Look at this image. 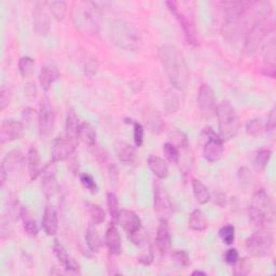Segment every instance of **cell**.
I'll list each match as a JSON object with an SVG mask.
<instances>
[{
	"label": "cell",
	"instance_id": "6da1fadb",
	"mask_svg": "<svg viewBox=\"0 0 276 276\" xmlns=\"http://www.w3.org/2000/svg\"><path fill=\"white\" fill-rule=\"evenodd\" d=\"M159 58L171 85L177 90H185L189 82V69L185 57L172 45H164L159 50Z\"/></svg>",
	"mask_w": 276,
	"mask_h": 276
},
{
	"label": "cell",
	"instance_id": "7a4b0ae2",
	"mask_svg": "<svg viewBox=\"0 0 276 276\" xmlns=\"http://www.w3.org/2000/svg\"><path fill=\"white\" fill-rule=\"evenodd\" d=\"M254 6L249 2H225L222 23V36L229 43H235L245 30L247 13Z\"/></svg>",
	"mask_w": 276,
	"mask_h": 276
},
{
	"label": "cell",
	"instance_id": "3957f363",
	"mask_svg": "<svg viewBox=\"0 0 276 276\" xmlns=\"http://www.w3.org/2000/svg\"><path fill=\"white\" fill-rule=\"evenodd\" d=\"M71 15L74 27L79 31L92 36L97 35L102 19V12L97 4L89 0L73 3Z\"/></svg>",
	"mask_w": 276,
	"mask_h": 276
},
{
	"label": "cell",
	"instance_id": "277c9868",
	"mask_svg": "<svg viewBox=\"0 0 276 276\" xmlns=\"http://www.w3.org/2000/svg\"><path fill=\"white\" fill-rule=\"evenodd\" d=\"M110 37L116 47L127 51H139L143 47L141 32L135 25L127 21H113L110 27Z\"/></svg>",
	"mask_w": 276,
	"mask_h": 276
},
{
	"label": "cell",
	"instance_id": "5b68a950",
	"mask_svg": "<svg viewBox=\"0 0 276 276\" xmlns=\"http://www.w3.org/2000/svg\"><path fill=\"white\" fill-rule=\"evenodd\" d=\"M216 114L219 123L220 138L230 140L235 137L240 130V119L234 107L228 102H222L217 107Z\"/></svg>",
	"mask_w": 276,
	"mask_h": 276
},
{
	"label": "cell",
	"instance_id": "8992f818",
	"mask_svg": "<svg viewBox=\"0 0 276 276\" xmlns=\"http://www.w3.org/2000/svg\"><path fill=\"white\" fill-rule=\"evenodd\" d=\"M274 240L272 234L265 229L257 230L252 236H249L245 242V247L249 254L255 257H267L271 255L273 249Z\"/></svg>",
	"mask_w": 276,
	"mask_h": 276
},
{
	"label": "cell",
	"instance_id": "52a82bcc",
	"mask_svg": "<svg viewBox=\"0 0 276 276\" xmlns=\"http://www.w3.org/2000/svg\"><path fill=\"white\" fill-rule=\"evenodd\" d=\"M167 8L171 11V13L176 18V20L179 22L180 26L185 33V37L189 45L192 46H198L199 40H198V32L195 29V26L192 20L189 18V15L186 14L181 10L179 3L176 2H167L166 3Z\"/></svg>",
	"mask_w": 276,
	"mask_h": 276
},
{
	"label": "cell",
	"instance_id": "ba28073f",
	"mask_svg": "<svg viewBox=\"0 0 276 276\" xmlns=\"http://www.w3.org/2000/svg\"><path fill=\"white\" fill-rule=\"evenodd\" d=\"M55 113L51 100L48 97L43 98L40 103L38 113V129L39 134L43 138H47L51 135L54 130Z\"/></svg>",
	"mask_w": 276,
	"mask_h": 276
},
{
	"label": "cell",
	"instance_id": "9c48e42d",
	"mask_svg": "<svg viewBox=\"0 0 276 276\" xmlns=\"http://www.w3.org/2000/svg\"><path fill=\"white\" fill-rule=\"evenodd\" d=\"M204 133L207 137L203 148L204 157L212 163L219 161L223 155V140L211 128H206Z\"/></svg>",
	"mask_w": 276,
	"mask_h": 276
},
{
	"label": "cell",
	"instance_id": "30bf717a",
	"mask_svg": "<svg viewBox=\"0 0 276 276\" xmlns=\"http://www.w3.org/2000/svg\"><path fill=\"white\" fill-rule=\"evenodd\" d=\"M198 106L205 118H212L216 114L218 105L216 102L214 91L210 86H201L198 93Z\"/></svg>",
	"mask_w": 276,
	"mask_h": 276
},
{
	"label": "cell",
	"instance_id": "8fae6325",
	"mask_svg": "<svg viewBox=\"0 0 276 276\" xmlns=\"http://www.w3.org/2000/svg\"><path fill=\"white\" fill-rule=\"evenodd\" d=\"M154 211L161 217V219L167 220L173 213V204L166 189L160 181L154 182Z\"/></svg>",
	"mask_w": 276,
	"mask_h": 276
},
{
	"label": "cell",
	"instance_id": "7c38bea8",
	"mask_svg": "<svg viewBox=\"0 0 276 276\" xmlns=\"http://www.w3.org/2000/svg\"><path fill=\"white\" fill-rule=\"evenodd\" d=\"M80 128L81 123L77 113L73 109H69L67 112L65 123V138L68 141L71 148L76 151L80 139Z\"/></svg>",
	"mask_w": 276,
	"mask_h": 276
},
{
	"label": "cell",
	"instance_id": "4fadbf2b",
	"mask_svg": "<svg viewBox=\"0 0 276 276\" xmlns=\"http://www.w3.org/2000/svg\"><path fill=\"white\" fill-rule=\"evenodd\" d=\"M24 124L18 120H5L0 127V141L2 144L19 140L24 137Z\"/></svg>",
	"mask_w": 276,
	"mask_h": 276
},
{
	"label": "cell",
	"instance_id": "5bb4252c",
	"mask_svg": "<svg viewBox=\"0 0 276 276\" xmlns=\"http://www.w3.org/2000/svg\"><path fill=\"white\" fill-rule=\"evenodd\" d=\"M44 6L45 4L37 3L32 10L33 31L39 37H46L50 31V18Z\"/></svg>",
	"mask_w": 276,
	"mask_h": 276
},
{
	"label": "cell",
	"instance_id": "9a60e30c",
	"mask_svg": "<svg viewBox=\"0 0 276 276\" xmlns=\"http://www.w3.org/2000/svg\"><path fill=\"white\" fill-rule=\"evenodd\" d=\"M116 224L121 225L122 229L129 234V236L143 228L141 227V220L137 214L129 210L120 211Z\"/></svg>",
	"mask_w": 276,
	"mask_h": 276
},
{
	"label": "cell",
	"instance_id": "2e32d148",
	"mask_svg": "<svg viewBox=\"0 0 276 276\" xmlns=\"http://www.w3.org/2000/svg\"><path fill=\"white\" fill-rule=\"evenodd\" d=\"M53 249H54V254L56 258L58 259V261H60V263L64 266V269L66 270L67 273L80 274V267L78 262L68 255V253L66 252V249L57 240L54 241Z\"/></svg>",
	"mask_w": 276,
	"mask_h": 276
},
{
	"label": "cell",
	"instance_id": "e0dca14e",
	"mask_svg": "<svg viewBox=\"0 0 276 276\" xmlns=\"http://www.w3.org/2000/svg\"><path fill=\"white\" fill-rule=\"evenodd\" d=\"M74 153V150L71 148L68 141L66 140L65 136L58 135L54 141L52 147V153H51V162L57 163L60 161L66 160L67 157H69Z\"/></svg>",
	"mask_w": 276,
	"mask_h": 276
},
{
	"label": "cell",
	"instance_id": "ac0fdd59",
	"mask_svg": "<svg viewBox=\"0 0 276 276\" xmlns=\"http://www.w3.org/2000/svg\"><path fill=\"white\" fill-rule=\"evenodd\" d=\"M105 244L111 255L119 256L122 253V240L120 233L116 229V224L112 222L106 231Z\"/></svg>",
	"mask_w": 276,
	"mask_h": 276
},
{
	"label": "cell",
	"instance_id": "d6986e66",
	"mask_svg": "<svg viewBox=\"0 0 276 276\" xmlns=\"http://www.w3.org/2000/svg\"><path fill=\"white\" fill-rule=\"evenodd\" d=\"M43 191L47 198L52 196L56 190V169L55 163H49L43 172Z\"/></svg>",
	"mask_w": 276,
	"mask_h": 276
},
{
	"label": "cell",
	"instance_id": "ffe728a7",
	"mask_svg": "<svg viewBox=\"0 0 276 276\" xmlns=\"http://www.w3.org/2000/svg\"><path fill=\"white\" fill-rule=\"evenodd\" d=\"M156 247L162 254H166L171 249L172 238L167 220L161 219L156 230Z\"/></svg>",
	"mask_w": 276,
	"mask_h": 276
},
{
	"label": "cell",
	"instance_id": "44dd1931",
	"mask_svg": "<svg viewBox=\"0 0 276 276\" xmlns=\"http://www.w3.org/2000/svg\"><path fill=\"white\" fill-rule=\"evenodd\" d=\"M43 229L48 235H54L58 229L57 213L52 205H47L43 217Z\"/></svg>",
	"mask_w": 276,
	"mask_h": 276
},
{
	"label": "cell",
	"instance_id": "7402d4cb",
	"mask_svg": "<svg viewBox=\"0 0 276 276\" xmlns=\"http://www.w3.org/2000/svg\"><path fill=\"white\" fill-rule=\"evenodd\" d=\"M252 206L256 207L259 211L265 213L266 215H269L271 217L273 216V207H272L271 199L264 189H259L255 192L253 195Z\"/></svg>",
	"mask_w": 276,
	"mask_h": 276
},
{
	"label": "cell",
	"instance_id": "603a6c76",
	"mask_svg": "<svg viewBox=\"0 0 276 276\" xmlns=\"http://www.w3.org/2000/svg\"><path fill=\"white\" fill-rule=\"evenodd\" d=\"M23 162H24L23 153L20 151V150L15 149L6 155V157L4 159V161L2 163V167L6 171V173L9 175L16 171H19Z\"/></svg>",
	"mask_w": 276,
	"mask_h": 276
},
{
	"label": "cell",
	"instance_id": "cb8c5ba5",
	"mask_svg": "<svg viewBox=\"0 0 276 276\" xmlns=\"http://www.w3.org/2000/svg\"><path fill=\"white\" fill-rule=\"evenodd\" d=\"M27 166H28L29 177L31 180L37 179L39 175L43 173L41 172V157L36 146H31L28 150Z\"/></svg>",
	"mask_w": 276,
	"mask_h": 276
},
{
	"label": "cell",
	"instance_id": "d4e9b609",
	"mask_svg": "<svg viewBox=\"0 0 276 276\" xmlns=\"http://www.w3.org/2000/svg\"><path fill=\"white\" fill-rule=\"evenodd\" d=\"M148 166L159 179H165L169 176V166L160 156L150 155L148 157Z\"/></svg>",
	"mask_w": 276,
	"mask_h": 276
},
{
	"label": "cell",
	"instance_id": "484cf974",
	"mask_svg": "<svg viewBox=\"0 0 276 276\" xmlns=\"http://www.w3.org/2000/svg\"><path fill=\"white\" fill-rule=\"evenodd\" d=\"M248 216H249L250 223H252L257 230L265 229L266 225L269 224L271 222V220H272L271 216L266 215L265 213L257 210V208L254 207V206L249 207Z\"/></svg>",
	"mask_w": 276,
	"mask_h": 276
},
{
	"label": "cell",
	"instance_id": "4316f807",
	"mask_svg": "<svg viewBox=\"0 0 276 276\" xmlns=\"http://www.w3.org/2000/svg\"><path fill=\"white\" fill-rule=\"evenodd\" d=\"M58 76H60V74H58V71L55 67L51 65L44 66L43 68H41V71L39 74V82L43 90L48 91L50 87L53 85L54 81L58 78Z\"/></svg>",
	"mask_w": 276,
	"mask_h": 276
},
{
	"label": "cell",
	"instance_id": "83f0119b",
	"mask_svg": "<svg viewBox=\"0 0 276 276\" xmlns=\"http://www.w3.org/2000/svg\"><path fill=\"white\" fill-rule=\"evenodd\" d=\"M86 242L91 252L93 253H98L102 247V239L93 223H91L86 231Z\"/></svg>",
	"mask_w": 276,
	"mask_h": 276
},
{
	"label": "cell",
	"instance_id": "f1b7e54d",
	"mask_svg": "<svg viewBox=\"0 0 276 276\" xmlns=\"http://www.w3.org/2000/svg\"><path fill=\"white\" fill-rule=\"evenodd\" d=\"M189 228L193 231L202 232L207 229V220L201 210H194L189 216Z\"/></svg>",
	"mask_w": 276,
	"mask_h": 276
},
{
	"label": "cell",
	"instance_id": "f546056e",
	"mask_svg": "<svg viewBox=\"0 0 276 276\" xmlns=\"http://www.w3.org/2000/svg\"><path fill=\"white\" fill-rule=\"evenodd\" d=\"M116 155L123 163H132L135 159V149L128 143H119L116 145Z\"/></svg>",
	"mask_w": 276,
	"mask_h": 276
},
{
	"label": "cell",
	"instance_id": "4dcf8cb0",
	"mask_svg": "<svg viewBox=\"0 0 276 276\" xmlns=\"http://www.w3.org/2000/svg\"><path fill=\"white\" fill-rule=\"evenodd\" d=\"M192 189H193V194L195 200L200 204H206L211 200L210 191L202 181L198 179H193L192 181Z\"/></svg>",
	"mask_w": 276,
	"mask_h": 276
},
{
	"label": "cell",
	"instance_id": "1f68e13d",
	"mask_svg": "<svg viewBox=\"0 0 276 276\" xmlns=\"http://www.w3.org/2000/svg\"><path fill=\"white\" fill-rule=\"evenodd\" d=\"M86 210L93 224H100L105 221L106 213L99 205L88 202L86 203Z\"/></svg>",
	"mask_w": 276,
	"mask_h": 276
},
{
	"label": "cell",
	"instance_id": "d6a6232c",
	"mask_svg": "<svg viewBox=\"0 0 276 276\" xmlns=\"http://www.w3.org/2000/svg\"><path fill=\"white\" fill-rule=\"evenodd\" d=\"M21 216L23 218V225H24V230L26 232L29 236H37V234L39 232L38 224L36 220L32 218L29 212L26 210V208H22V213Z\"/></svg>",
	"mask_w": 276,
	"mask_h": 276
},
{
	"label": "cell",
	"instance_id": "836d02e7",
	"mask_svg": "<svg viewBox=\"0 0 276 276\" xmlns=\"http://www.w3.org/2000/svg\"><path fill=\"white\" fill-rule=\"evenodd\" d=\"M80 139H82L83 143L87 144L89 147H92L96 144V132L89 122L81 123Z\"/></svg>",
	"mask_w": 276,
	"mask_h": 276
},
{
	"label": "cell",
	"instance_id": "e575fe53",
	"mask_svg": "<svg viewBox=\"0 0 276 276\" xmlns=\"http://www.w3.org/2000/svg\"><path fill=\"white\" fill-rule=\"evenodd\" d=\"M45 4L46 6H48L50 11L52 12L55 20L57 21L65 20L67 11H68V6H67L65 2H48Z\"/></svg>",
	"mask_w": 276,
	"mask_h": 276
},
{
	"label": "cell",
	"instance_id": "d590c367",
	"mask_svg": "<svg viewBox=\"0 0 276 276\" xmlns=\"http://www.w3.org/2000/svg\"><path fill=\"white\" fill-rule=\"evenodd\" d=\"M169 143L177 147L178 149H185L188 147L189 139L188 136L182 131L178 129H174L169 134Z\"/></svg>",
	"mask_w": 276,
	"mask_h": 276
},
{
	"label": "cell",
	"instance_id": "8d00e7d4",
	"mask_svg": "<svg viewBox=\"0 0 276 276\" xmlns=\"http://www.w3.org/2000/svg\"><path fill=\"white\" fill-rule=\"evenodd\" d=\"M35 67H36L35 61L29 56L22 57L19 62V69L23 78L31 77L33 72H35Z\"/></svg>",
	"mask_w": 276,
	"mask_h": 276
},
{
	"label": "cell",
	"instance_id": "74e56055",
	"mask_svg": "<svg viewBox=\"0 0 276 276\" xmlns=\"http://www.w3.org/2000/svg\"><path fill=\"white\" fill-rule=\"evenodd\" d=\"M233 265V274L236 276H246L253 271V263L248 258H239Z\"/></svg>",
	"mask_w": 276,
	"mask_h": 276
},
{
	"label": "cell",
	"instance_id": "f35d334b",
	"mask_svg": "<svg viewBox=\"0 0 276 276\" xmlns=\"http://www.w3.org/2000/svg\"><path fill=\"white\" fill-rule=\"evenodd\" d=\"M107 206H108V211H109L111 216L112 223L116 224V221H118V217L120 214V208H119L118 198H116V195L113 193V192L107 193Z\"/></svg>",
	"mask_w": 276,
	"mask_h": 276
},
{
	"label": "cell",
	"instance_id": "ab89813d",
	"mask_svg": "<svg viewBox=\"0 0 276 276\" xmlns=\"http://www.w3.org/2000/svg\"><path fill=\"white\" fill-rule=\"evenodd\" d=\"M254 179H255L254 175H253L252 171L248 169V167H246V166L240 167V170L238 172V180H239V183L242 188L246 189V188L252 186Z\"/></svg>",
	"mask_w": 276,
	"mask_h": 276
},
{
	"label": "cell",
	"instance_id": "60d3db41",
	"mask_svg": "<svg viewBox=\"0 0 276 276\" xmlns=\"http://www.w3.org/2000/svg\"><path fill=\"white\" fill-rule=\"evenodd\" d=\"M180 100L179 96L173 91L167 92L165 96V110L169 113H175L179 108Z\"/></svg>",
	"mask_w": 276,
	"mask_h": 276
},
{
	"label": "cell",
	"instance_id": "b9f144b4",
	"mask_svg": "<svg viewBox=\"0 0 276 276\" xmlns=\"http://www.w3.org/2000/svg\"><path fill=\"white\" fill-rule=\"evenodd\" d=\"M163 152H164L165 157L171 163L177 164L179 162V160H180V153H179L178 148L175 147L171 143H169V141H167V143H165L163 145Z\"/></svg>",
	"mask_w": 276,
	"mask_h": 276
},
{
	"label": "cell",
	"instance_id": "7bdbcfd3",
	"mask_svg": "<svg viewBox=\"0 0 276 276\" xmlns=\"http://www.w3.org/2000/svg\"><path fill=\"white\" fill-rule=\"evenodd\" d=\"M219 236L224 244L227 245L233 244L234 240H235V228L231 224L223 225L219 230Z\"/></svg>",
	"mask_w": 276,
	"mask_h": 276
},
{
	"label": "cell",
	"instance_id": "ee69618b",
	"mask_svg": "<svg viewBox=\"0 0 276 276\" xmlns=\"http://www.w3.org/2000/svg\"><path fill=\"white\" fill-rule=\"evenodd\" d=\"M276 61V49H275V40L274 38L267 44L266 50L264 52V64L265 66L275 67Z\"/></svg>",
	"mask_w": 276,
	"mask_h": 276
},
{
	"label": "cell",
	"instance_id": "f6af8a7d",
	"mask_svg": "<svg viewBox=\"0 0 276 276\" xmlns=\"http://www.w3.org/2000/svg\"><path fill=\"white\" fill-rule=\"evenodd\" d=\"M147 122L149 124V128L153 133H161L162 129H163V121L162 118L160 116V114L153 112L152 114H150L147 118Z\"/></svg>",
	"mask_w": 276,
	"mask_h": 276
},
{
	"label": "cell",
	"instance_id": "bcb514c9",
	"mask_svg": "<svg viewBox=\"0 0 276 276\" xmlns=\"http://www.w3.org/2000/svg\"><path fill=\"white\" fill-rule=\"evenodd\" d=\"M263 131V123L261 119H252L246 123V132L252 136H257Z\"/></svg>",
	"mask_w": 276,
	"mask_h": 276
},
{
	"label": "cell",
	"instance_id": "7dc6e473",
	"mask_svg": "<svg viewBox=\"0 0 276 276\" xmlns=\"http://www.w3.org/2000/svg\"><path fill=\"white\" fill-rule=\"evenodd\" d=\"M128 123H131L134 128V141H135V145L137 147H140L143 145L144 141V128L143 125L138 122H134L133 120L127 119Z\"/></svg>",
	"mask_w": 276,
	"mask_h": 276
},
{
	"label": "cell",
	"instance_id": "c3c4849f",
	"mask_svg": "<svg viewBox=\"0 0 276 276\" xmlns=\"http://www.w3.org/2000/svg\"><path fill=\"white\" fill-rule=\"evenodd\" d=\"M272 156V151L269 149H261L256 153V164L260 167V169H264V167L269 163Z\"/></svg>",
	"mask_w": 276,
	"mask_h": 276
},
{
	"label": "cell",
	"instance_id": "681fc988",
	"mask_svg": "<svg viewBox=\"0 0 276 276\" xmlns=\"http://www.w3.org/2000/svg\"><path fill=\"white\" fill-rule=\"evenodd\" d=\"M80 181L82 183V186L85 187L88 191H90L91 193H96V192L98 191L97 183L90 174H82L80 176Z\"/></svg>",
	"mask_w": 276,
	"mask_h": 276
},
{
	"label": "cell",
	"instance_id": "f907efd6",
	"mask_svg": "<svg viewBox=\"0 0 276 276\" xmlns=\"http://www.w3.org/2000/svg\"><path fill=\"white\" fill-rule=\"evenodd\" d=\"M173 260L181 266H188L190 264V258L185 250H175L172 254Z\"/></svg>",
	"mask_w": 276,
	"mask_h": 276
},
{
	"label": "cell",
	"instance_id": "816d5d0a",
	"mask_svg": "<svg viewBox=\"0 0 276 276\" xmlns=\"http://www.w3.org/2000/svg\"><path fill=\"white\" fill-rule=\"evenodd\" d=\"M12 98V92L9 88H3L0 92V110L4 111L10 105Z\"/></svg>",
	"mask_w": 276,
	"mask_h": 276
},
{
	"label": "cell",
	"instance_id": "f5cc1de1",
	"mask_svg": "<svg viewBox=\"0 0 276 276\" xmlns=\"http://www.w3.org/2000/svg\"><path fill=\"white\" fill-rule=\"evenodd\" d=\"M98 69H99L98 61L96 58H91L85 66V74L88 78H93L98 72Z\"/></svg>",
	"mask_w": 276,
	"mask_h": 276
},
{
	"label": "cell",
	"instance_id": "db71d44e",
	"mask_svg": "<svg viewBox=\"0 0 276 276\" xmlns=\"http://www.w3.org/2000/svg\"><path fill=\"white\" fill-rule=\"evenodd\" d=\"M92 153L94 154V156L97 159V160L100 162V163H106L107 160H108V155L106 153L105 150H103L102 148H100L97 144H95L94 146L90 147Z\"/></svg>",
	"mask_w": 276,
	"mask_h": 276
},
{
	"label": "cell",
	"instance_id": "11a10c76",
	"mask_svg": "<svg viewBox=\"0 0 276 276\" xmlns=\"http://www.w3.org/2000/svg\"><path fill=\"white\" fill-rule=\"evenodd\" d=\"M276 129V109L273 108L269 116H267V122L265 125V131L269 134H274Z\"/></svg>",
	"mask_w": 276,
	"mask_h": 276
},
{
	"label": "cell",
	"instance_id": "9f6ffc18",
	"mask_svg": "<svg viewBox=\"0 0 276 276\" xmlns=\"http://www.w3.org/2000/svg\"><path fill=\"white\" fill-rule=\"evenodd\" d=\"M239 258H240V255H239L238 249L235 248L228 249L223 255V260L228 264H234L239 260Z\"/></svg>",
	"mask_w": 276,
	"mask_h": 276
},
{
	"label": "cell",
	"instance_id": "6f0895ef",
	"mask_svg": "<svg viewBox=\"0 0 276 276\" xmlns=\"http://www.w3.org/2000/svg\"><path fill=\"white\" fill-rule=\"evenodd\" d=\"M138 261L140 263L145 264V265H148V264L151 263L153 261V250H152V247H149V249L147 250V252L144 253L143 255H141L138 258Z\"/></svg>",
	"mask_w": 276,
	"mask_h": 276
},
{
	"label": "cell",
	"instance_id": "680465c9",
	"mask_svg": "<svg viewBox=\"0 0 276 276\" xmlns=\"http://www.w3.org/2000/svg\"><path fill=\"white\" fill-rule=\"evenodd\" d=\"M108 175H109V180L111 183H118L119 179V175H118V170H116L115 165L110 164L109 167H108Z\"/></svg>",
	"mask_w": 276,
	"mask_h": 276
},
{
	"label": "cell",
	"instance_id": "91938a15",
	"mask_svg": "<svg viewBox=\"0 0 276 276\" xmlns=\"http://www.w3.org/2000/svg\"><path fill=\"white\" fill-rule=\"evenodd\" d=\"M107 271H108V274H109V275H119L120 274L118 266H116V263L113 260H111V259H110V260H108Z\"/></svg>",
	"mask_w": 276,
	"mask_h": 276
},
{
	"label": "cell",
	"instance_id": "94428289",
	"mask_svg": "<svg viewBox=\"0 0 276 276\" xmlns=\"http://www.w3.org/2000/svg\"><path fill=\"white\" fill-rule=\"evenodd\" d=\"M33 116H35V110L31 109V108H26L23 111V119L25 121H27V123H30L33 119Z\"/></svg>",
	"mask_w": 276,
	"mask_h": 276
},
{
	"label": "cell",
	"instance_id": "6125c7cd",
	"mask_svg": "<svg viewBox=\"0 0 276 276\" xmlns=\"http://www.w3.org/2000/svg\"><path fill=\"white\" fill-rule=\"evenodd\" d=\"M7 177H8V174L6 173V171L3 169V167L0 166V183H2V187H4V185L6 183Z\"/></svg>",
	"mask_w": 276,
	"mask_h": 276
},
{
	"label": "cell",
	"instance_id": "be15d7a7",
	"mask_svg": "<svg viewBox=\"0 0 276 276\" xmlns=\"http://www.w3.org/2000/svg\"><path fill=\"white\" fill-rule=\"evenodd\" d=\"M216 199L217 200H215V203H217L220 206V201H222V203L225 205V196H224V194H222V193L216 194Z\"/></svg>",
	"mask_w": 276,
	"mask_h": 276
},
{
	"label": "cell",
	"instance_id": "e7e4bbea",
	"mask_svg": "<svg viewBox=\"0 0 276 276\" xmlns=\"http://www.w3.org/2000/svg\"><path fill=\"white\" fill-rule=\"evenodd\" d=\"M192 275H193V276H195V275H206V273L205 272H202V271H194L193 273H192Z\"/></svg>",
	"mask_w": 276,
	"mask_h": 276
}]
</instances>
